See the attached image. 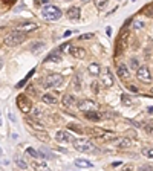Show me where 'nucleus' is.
Returning a JSON list of instances; mask_svg holds the SVG:
<instances>
[{
	"label": "nucleus",
	"instance_id": "6",
	"mask_svg": "<svg viewBox=\"0 0 153 171\" xmlns=\"http://www.w3.org/2000/svg\"><path fill=\"white\" fill-rule=\"evenodd\" d=\"M76 107H78V110L83 112V113L98 110V104H97L95 101H92V99H81V101L76 102Z\"/></svg>",
	"mask_w": 153,
	"mask_h": 171
},
{
	"label": "nucleus",
	"instance_id": "36",
	"mask_svg": "<svg viewBox=\"0 0 153 171\" xmlns=\"http://www.w3.org/2000/svg\"><path fill=\"white\" fill-rule=\"evenodd\" d=\"M122 104H124V105H130V104H132V99H130V96H127V95H122Z\"/></svg>",
	"mask_w": 153,
	"mask_h": 171
},
{
	"label": "nucleus",
	"instance_id": "2",
	"mask_svg": "<svg viewBox=\"0 0 153 171\" xmlns=\"http://www.w3.org/2000/svg\"><path fill=\"white\" fill-rule=\"evenodd\" d=\"M61 15H63L61 9L55 5H46L41 9V17L48 22H57V20L61 18Z\"/></svg>",
	"mask_w": 153,
	"mask_h": 171
},
{
	"label": "nucleus",
	"instance_id": "47",
	"mask_svg": "<svg viewBox=\"0 0 153 171\" xmlns=\"http://www.w3.org/2000/svg\"><path fill=\"white\" fill-rule=\"evenodd\" d=\"M132 2H135V0H132Z\"/></svg>",
	"mask_w": 153,
	"mask_h": 171
},
{
	"label": "nucleus",
	"instance_id": "15",
	"mask_svg": "<svg viewBox=\"0 0 153 171\" xmlns=\"http://www.w3.org/2000/svg\"><path fill=\"white\" fill-rule=\"evenodd\" d=\"M66 14H68V18H69V20H78V18L81 17V11H80V8H76V6L69 8Z\"/></svg>",
	"mask_w": 153,
	"mask_h": 171
},
{
	"label": "nucleus",
	"instance_id": "12",
	"mask_svg": "<svg viewBox=\"0 0 153 171\" xmlns=\"http://www.w3.org/2000/svg\"><path fill=\"white\" fill-rule=\"evenodd\" d=\"M37 28H38L37 23H22V25H19L15 29H17V31H22V32H25V34H28V32L35 31Z\"/></svg>",
	"mask_w": 153,
	"mask_h": 171
},
{
	"label": "nucleus",
	"instance_id": "34",
	"mask_svg": "<svg viewBox=\"0 0 153 171\" xmlns=\"http://www.w3.org/2000/svg\"><path fill=\"white\" fill-rule=\"evenodd\" d=\"M37 136L40 137V139H43L44 142H48V141H49V136L46 134V131H44V130H43V131H38V133H37Z\"/></svg>",
	"mask_w": 153,
	"mask_h": 171
},
{
	"label": "nucleus",
	"instance_id": "38",
	"mask_svg": "<svg viewBox=\"0 0 153 171\" xmlns=\"http://www.w3.org/2000/svg\"><path fill=\"white\" fill-rule=\"evenodd\" d=\"M139 171H153V165H141Z\"/></svg>",
	"mask_w": 153,
	"mask_h": 171
},
{
	"label": "nucleus",
	"instance_id": "24",
	"mask_svg": "<svg viewBox=\"0 0 153 171\" xmlns=\"http://www.w3.org/2000/svg\"><path fill=\"white\" fill-rule=\"evenodd\" d=\"M124 46H126V35L122 34L119 37V40H118V44H116V54H121V50L124 49Z\"/></svg>",
	"mask_w": 153,
	"mask_h": 171
},
{
	"label": "nucleus",
	"instance_id": "21",
	"mask_svg": "<svg viewBox=\"0 0 153 171\" xmlns=\"http://www.w3.org/2000/svg\"><path fill=\"white\" fill-rule=\"evenodd\" d=\"M38 154H40L43 159H54V154H52L49 150H46L44 147H41V148L38 150Z\"/></svg>",
	"mask_w": 153,
	"mask_h": 171
},
{
	"label": "nucleus",
	"instance_id": "10",
	"mask_svg": "<svg viewBox=\"0 0 153 171\" xmlns=\"http://www.w3.org/2000/svg\"><path fill=\"white\" fill-rule=\"evenodd\" d=\"M114 145L119 150H126V148L132 147V141L129 137H118V139H115Z\"/></svg>",
	"mask_w": 153,
	"mask_h": 171
},
{
	"label": "nucleus",
	"instance_id": "46",
	"mask_svg": "<svg viewBox=\"0 0 153 171\" xmlns=\"http://www.w3.org/2000/svg\"><path fill=\"white\" fill-rule=\"evenodd\" d=\"M150 134H152V136H153V130H152V133H150Z\"/></svg>",
	"mask_w": 153,
	"mask_h": 171
},
{
	"label": "nucleus",
	"instance_id": "43",
	"mask_svg": "<svg viewBox=\"0 0 153 171\" xmlns=\"http://www.w3.org/2000/svg\"><path fill=\"white\" fill-rule=\"evenodd\" d=\"M69 128H72V130H75V131H81V128H80V127H75V125H69Z\"/></svg>",
	"mask_w": 153,
	"mask_h": 171
},
{
	"label": "nucleus",
	"instance_id": "32",
	"mask_svg": "<svg viewBox=\"0 0 153 171\" xmlns=\"http://www.w3.org/2000/svg\"><path fill=\"white\" fill-rule=\"evenodd\" d=\"M26 154H29V156H31V157H34V159H37L38 156H40V154H38V151H35L34 148H26Z\"/></svg>",
	"mask_w": 153,
	"mask_h": 171
},
{
	"label": "nucleus",
	"instance_id": "40",
	"mask_svg": "<svg viewBox=\"0 0 153 171\" xmlns=\"http://www.w3.org/2000/svg\"><path fill=\"white\" fill-rule=\"evenodd\" d=\"M92 37H93V34H84V35H81L80 38H81V40H89V38H92Z\"/></svg>",
	"mask_w": 153,
	"mask_h": 171
},
{
	"label": "nucleus",
	"instance_id": "1",
	"mask_svg": "<svg viewBox=\"0 0 153 171\" xmlns=\"http://www.w3.org/2000/svg\"><path fill=\"white\" fill-rule=\"evenodd\" d=\"M25 40H26V34H25V32H22V31H17V29H14V31L8 32V34L3 37V43H5L6 46H11V47L22 44Z\"/></svg>",
	"mask_w": 153,
	"mask_h": 171
},
{
	"label": "nucleus",
	"instance_id": "33",
	"mask_svg": "<svg viewBox=\"0 0 153 171\" xmlns=\"http://www.w3.org/2000/svg\"><path fill=\"white\" fill-rule=\"evenodd\" d=\"M34 72H35V69H32V70H31V72H29V74H28V75H26V77H25V78H23V80H22V81H20L19 84H17V87H23V84H25V83L28 81V78H29V77H31V75H32Z\"/></svg>",
	"mask_w": 153,
	"mask_h": 171
},
{
	"label": "nucleus",
	"instance_id": "39",
	"mask_svg": "<svg viewBox=\"0 0 153 171\" xmlns=\"http://www.w3.org/2000/svg\"><path fill=\"white\" fill-rule=\"evenodd\" d=\"M90 89H92L95 93H98V90H100V87H98V83H92V84H90Z\"/></svg>",
	"mask_w": 153,
	"mask_h": 171
},
{
	"label": "nucleus",
	"instance_id": "31",
	"mask_svg": "<svg viewBox=\"0 0 153 171\" xmlns=\"http://www.w3.org/2000/svg\"><path fill=\"white\" fill-rule=\"evenodd\" d=\"M129 66H130V67H132V69H135V70H138V69H139V67H141V66H139V63H138V60H136V58H132V60H130V63H129Z\"/></svg>",
	"mask_w": 153,
	"mask_h": 171
},
{
	"label": "nucleus",
	"instance_id": "13",
	"mask_svg": "<svg viewBox=\"0 0 153 171\" xmlns=\"http://www.w3.org/2000/svg\"><path fill=\"white\" fill-rule=\"evenodd\" d=\"M31 167H32V170L34 171H51L49 170V167L46 165V162H43V161H32L31 162Z\"/></svg>",
	"mask_w": 153,
	"mask_h": 171
},
{
	"label": "nucleus",
	"instance_id": "8",
	"mask_svg": "<svg viewBox=\"0 0 153 171\" xmlns=\"http://www.w3.org/2000/svg\"><path fill=\"white\" fill-rule=\"evenodd\" d=\"M115 83V78H114V74L109 67H104V72H101V84L104 87H112Z\"/></svg>",
	"mask_w": 153,
	"mask_h": 171
},
{
	"label": "nucleus",
	"instance_id": "4",
	"mask_svg": "<svg viewBox=\"0 0 153 171\" xmlns=\"http://www.w3.org/2000/svg\"><path fill=\"white\" fill-rule=\"evenodd\" d=\"M43 87L44 89H51V87H60L63 84V77L60 74H49L43 81Z\"/></svg>",
	"mask_w": 153,
	"mask_h": 171
},
{
	"label": "nucleus",
	"instance_id": "9",
	"mask_svg": "<svg viewBox=\"0 0 153 171\" xmlns=\"http://www.w3.org/2000/svg\"><path fill=\"white\" fill-rule=\"evenodd\" d=\"M55 139L58 142H74L75 141L69 130H58V131H55Z\"/></svg>",
	"mask_w": 153,
	"mask_h": 171
},
{
	"label": "nucleus",
	"instance_id": "41",
	"mask_svg": "<svg viewBox=\"0 0 153 171\" xmlns=\"http://www.w3.org/2000/svg\"><path fill=\"white\" fill-rule=\"evenodd\" d=\"M143 26H144V23H143V22H136V23H135V29H141Z\"/></svg>",
	"mask_w": 153,
	"mask_h": 171
},
{
	"label": "nucleus",
	"instance_id": "16",
	"mask_svg": "<svg viewBox=\"0 0 153 171\" xmlns=\"http://www.w3.org/2000/svg\"><path fill=\"white\" fill-rule=\"evenodd\" d=\"M87 72L92 75V77H97V75H101V67L98 63H90L87 66Z\"/></svg>",
	"mask_w": 153,
	"mask_h": 171
},
{
	"label": "nucleus",
	"instance_id": "19",
	"mask_svg": "<svg viewBox=\"0 0 153 171\" xmlns=\"http://www.w3.org/2000/svg\"><path fill=\"white\" fill-rule=\"evenodd\" d=\"M75 167L78 168H90L92 167V162H89V161H86V159H75Z\"/></svg>",
	"mask_w": 153,
	"mask_h": 171
},
{
	"label": "nucleus",
	"instance_id": "26",
	"mask_svg": "<svg viewBox=\"0 0 153 171\" xmlns=\"http://www.w3.org/2000/svg\"><path fill=\"white\" fill-rule=\"evenodd\" d=\"M43 116H44V113H43L41 109H38V107L32 109V118L34 119H43Z\"/></svg>",
	"mask_w": 153,
	"mask_h": 171
},
{
	"label": "nucleus",
	"instance_id": "27",
	"mask_svg": "<svg viewBox=\"0 0 153 171\" xmlns=\"http://www.w3.org/2000/svg\"><path fill=\"white\" fill-rule=\"evenodd\" d=\"M44 61H46V63H48V61H55V63H58V61H61V57H60V54L52 52V54H51V55H49Z\"/></svg>",
	"mask_w": 153,
	"mask_h": 171
},
{
	"label": "nucleus",
	"instance_id": "7",
	"mask_svg": "<svg viewBox=\"0 0 153 171\" xmlns=\"http://www.w3.org/2000/svg\"><path fill=\"white\" fill-rule=\"evenodd\" d=\"M136 78L144 83V84H150L152 83V74H150V69L147 66H141L138 70H136Z\"/></svg>",
	"mask_w": 153,
	"mask_h": 171
},
{
	"label": "nucleus",
	"instance_id": "25",
	"mask_svg": "<svg viewBox=\"0 0 153 171\" xmlns=\"http://www.w3.org/2000/svg\"><path fill=\"white\" fill-rule=\"evenodd\" d=\"M72 86H74V89H75L76 92H78V90H81V78H80V75H78V74H76V75H74Z\"/></svg>",
	"mask_w": 153,
	"mask_h": 171
},
{
	"label": "nucleus",
	"instance_id": "29",
	"mask_svg": "<svg viewBox=\"0 0 153 171\" xmlns=\"http://www.w3.org/2000/svg\"><path fill=\"white\" fill-rule=\"evenodd\" d=\"M141 153H143L144 156H147V157L153 159V147H146V148H143Z\"/></svg>",
	"mask_w": 153,
	"mask_h": 171
},
{
	"label": "nucleus",
	"instance_id": "22",
	"mask_svg": "<svg viewBox=\"0 0 153 171\" xmlns=\"http://www.w3.org/2000/svg\"><path fill=\"white\" fill-rule=\"evenodd\" d=\"M89 133H93V136H97V137H103L107 131H106V130H103V128L93 127V128H89Z\"/></svg>",
	"mask_w": 153,
	"mask_h": 171
},
{
	"label": "nucleus",
	"instance_id": "14",
	"mask_svg": "<svg viewBox=\"0 0 153 171\" xmlns=\"http://www.w3.org/2000/svg\"><path fill=\"white\" fill-rule=\"evenodd\" d=\"M61 102H63L64 107H72V105L76 102V99H75L74 95H71V93H64L63 98H61Z\"/></svg>",
	"mask_w": 153,
	"mask_h": 171
},
{
	"label": "nucleus",
	"instance_id": "45",
	"mask_svg": "<svg viewBox=\"0 0 153 171\" xmlns=\"http://www.w3.org/2000/svg\"><path fill=\"white\" fill-rule=\"evenodd\" d=\"M150 93H152V95H153V87H152V89H150Z\"/></svg>",
	"mask_w": 153,
	"mask_h": 171
},
{
	"label": "nucleus",
	"instance_id": "42",
	"mask_svg": "<svg viewBox=\"0 0 153 171\" xmlns=\"http://www.w3.org/2000/svg\"><path fill=\"white\" fill-rule=\"evenodd\" d=\"M132 170H133V167H132V165H127V167H124L122 171H132Z\"/></svg>",
	"mask_w": 153,
	"mask_h": 171
},
{
	"label": "nucleus",
	"instance_id": "3",
	"mask_svg": "<svg viewBox=\"0 0 153 171\" xmlns=\"http://www.w3.org/2000/svg\"><path fill=\"white\" fill-rule=\"evenodd\" d=\"M72 144H74V148L80 153H92V151H95V145L89 139H75Z\"/></svg>",
	"mask_w": 153,
	"mask_h": 171
},
{
	"label": "nucleus",
	"instance_id": "35",
	"mask_svg": "<svg viewBox=\"0 0 153 171\" xmlns=\"http://www.w3.org/2000/svg\"><path fill=\"white\" fill-rule=\"evenodd\" d=\"M60 49H61L63 52H71V49H72V44H71V43H66V44H63Z\"/></svg>",
	"mask_w": 153,
	"mask_h": 171
},
{
	"label": "nucleus",
	"instance_id": "23",
	"mask_svg": "<svg viewBox=\"0 0 153 171\" xmlns=\"http://www.w3.org/2000/svg\"><path fill=\"white\" fill-rule=\"evenodd\" d=\"M28 124L31 125V127L34 128V130H37V131H43L44 130V127H43V124H40V122H37L34 118L32 119H28Z\"/></svg>",
	"mask_w": 153,
	"mask_h": 171
},
{
	"label": "nucleus",
	"instance_id": "28",
	"mask_svg": "<svg viewBox=\"0 0 153 171\" xmlns=\"http://www.w3.org/2000/svg\"><path fill=\"white\" fill-rule=\"evenodd\" d=\"M93 3H95V6H97L98 11H103L107 6V0H93Z\"/></svg>",
	"mask_w": 153,
	"mask_h": 171
},
{
	"label": "nucleus",
	"instance_id": "5",
	"mask_svg": "<svg viewBox=\"0 0 153 171\" xmlns=\"http://www.w3.org/2000/svg\"><path fill=\"white\" fill-rule=\"evenodd\" d=\"M15 102H17V107H19L20 112H23V113L32 112V102H31V99L26 95H19Z\"/></svg>",
	"mask_w": 153,
	"mask_h": 171
},
{
	"label": "nucleus",
	"instance_id": "18",
	"mask_svg": "<svg viewBox=\"0 0 153 171\" xmlns=\"http://www.w3.org/2000/svg\"><path fill=\"white\" fill-rule=\"evenodd\" d=\"M41 101H43V102H46V104H49V105L57 104V98H55L54 95H49V93L43 95V96H41Z\"/></svg>",
	"mask_w": 153,
	"mask_h": 171
},
{
	"label": "nucleus",
	"instance_id": "11",
	"mask_svg": "<svg viewBox=\"0 0 153 171\" xmlns=\"http://www.w3.org/2000/svg\"><path fill=\"white\" fill-rule=\"evenodd\" d=\"M116 75L121 78V80H127L129 78V67L124 64V63H119L118 64V67H116Z\"/></svg>",
	"mask_w": 153,
	"mask_h": 171
},
{
	"label": "nucleus",
	"instance_id": "37",
	"mask_svg": "<svg viewBox=\"0 0 153 171\" xmlns=\"http://www.w3.org/2000/svg\"><path fill=\"white\" fill-rule=\"evenodd\" d=\"M15 164H17V167H20L22 170H26V168H28V165H26L22 159H17V161H15Z\"/></svg>",
	"mask_w": 153,
	"mask_h": 171
},
{
	"label": "nucleus",
	"instance_id": "30",
	"mask_svg": "<svg viewBox=\"0 0 153 171\" xmlns=\"http://www.w3.org/2000/svg\"><path fill=\"white\" fill-rule=\"evenodd\" d=\"M44 47V43H34V44H31V50L32 52H38V49H43Z\"/></svg>",
	"mask_w": 153,
	"mask_h": 171
},
{
	"label": "nucleus",
	"instance_id": "20",
	"mask_svg": "<svg viewBox=\"0 0 153 171\" xmlns=\"http://www.w3.org/2000/svg\"><path fill=\"white\" fill-rule=\"evenodd\" d=\"M84 115H86V118L90 119V121H100V119H101V115L98 113V110H95V112H87V113H84Z\"/></svg>",
	"mask_w": 153,
	"mask_h": 171
},
{
	"label": "nucleus",
	"instance_id": "17",
	"mask_svg": "<svg viewBox=\"0 0 153 171\" xmlns=\"http://www.w3.org/2000/svg\"><path fill=\"white\" fill-rule=\"evenodd\" d=\"M71 55L75 57V58H84V57H86V50H84L83 47H80V46H76V47L72 46V49H71Z\"/></svg>",
	"mask_w": 153,
	"mask_h": 171
},
{
	"label": "nucleus",
	"instance_id": "44",
	"mask_svg": "<svg viewBox=\"0 0 153 171\" xmlns=\"http://www.w3.org/2000/svg\"><path fill=\"white\" fill-rule=\"evenodd\" d=\"M147 112H149V113H153V107H149V109H147Z\"/></svg>",
	"mask_w": 153,
	"mask_h": 171
}]
</instances>
